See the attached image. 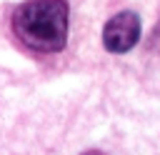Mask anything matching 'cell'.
I'll list each match as a JSON object with an SVG mask.
<instances>
[{
	"label": "cell",
	"mask_w": 160,
	"mask_h": 155,
	"mask_svg": "<svg viewBox=\"0 0 160 155\" xmlns=\"http://www.w3.org/2000/svg\"><path fill=\"white\" fill-rule=\"evenodd\" d=\"M68 0H25L12 12V32L38 52H60L68 42Z\"/></svg>",
	"instance_id": "obj_1"
},
{
	"label": "cell",
	"mask_w": 160,
	"mask_h": 155,
	"mask_svg": "<svg viewBox=\"0 0 160 155\" xmlns=\"http://www.w3.org/2000/svg\"><path fill=\"white\" fill-rule=\"evenodd\" d=\"M142 32L140 18L132 10H120L118 15H112L105 28H102V45L110 52H128L130 48L138 45Z\"/></svg>",
	"instance_id": "obj_2"
},
{
	"label": "cell",
	"mask_w": 160,
	"mask_h": 155,
	"mask_svg": "<svg viewBox=\"0 0 160 155\" xmlns=\"http://www.w3.org/2000/svg\"><path fill=\"white\" fill-rule=\"evenodd\" d=\"M82 155H105V152H100V150H85Z\"/></svg>",
	"instance_id": "obj_3"
}]
</instances>
